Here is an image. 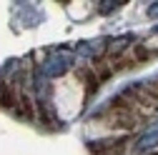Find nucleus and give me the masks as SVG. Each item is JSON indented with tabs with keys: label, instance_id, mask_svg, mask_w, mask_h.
<instances>
[{
	"label": "nucleus",
	"instance_id": "2",
	"mask_svg": "<svg viewBox=\"0 0 158 155\" xmlns=\"http://www.w3.org/2000/svg\"><path fill=\"white\" fill-rule=\"evenodd\" d=\"M151 85H153V90H156V93H158V78H156V80H153V83H151Z\"/></svg>",
	"mask_w": 158,
	"mask_h": 155
},
{
	"label": "nucleus",
	"instance_id": "3",
	"mask_svg": "<svg viewBox=\"0 0 158 155\" xmlns=\"http://www.w3.org/2000/svg\"><path fill=\"white\" fill-rule=\"evenodd\" d=\"M146 155H158V150H153V153H146Z\"/></svg>",
	"mask_w": 158,
	"mask_h": 155
},
{
	"label": "nucleus",
	"instance_id": "1",
	"mask_svg": "<svg viewBox=\"0 0 158 155\" xmlns=\"http://www.w3.org/2000/svg\"><path fill=\"white\" fill-rule=\"evenodd\" d=\"M75 75L83 80V90H85V95H93V93H98V88L103 85V83H101V78L95 75V70H93L90 65L78 68V70H75Z\"/></svg>",
	"mask_w": 158,
	"mask_h": 155
}]
</instances>
